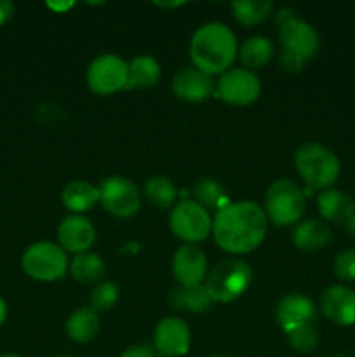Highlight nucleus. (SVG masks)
Returning <instances> with one entry per match:
<instances>
[{
	"mask_svg": "<svg viewBox=\"0 0 355 357\" xmlns=\"http://www.w3.org/2000/svg\"><path fill=\"white\" fill-rule=\"evenodd\" d=\"M181 3H183V2H173V3H166V2L160 3V2H157V6H159V7H164V9H167V7H180Z\"/></svg>",
	"mask_w": 355,
	"mask_h": 357,
	"instance_id": "nucleus-37",
	"label": "nucleus"
},
{
	"mask_svg": "<svg viewBox=\"0 0 355 357\" xmlns=\"http://www.w3.org/2000/svg\"><path fill=\"white\" fill-rule=\"evenodd\" d=\"M72 6H73L72 2H49L47 3V7H51V9L56 10V13H63V10H68Z\"/></svg>",
	"mask_w": 355,
	"mask_h": 357,
	"instance_id": "nucleus-35",
	"label": "nucleus"
},
{
	"mask_svg": "<svg viewBox=\"0 0 355 357\" xmlns=\"http://www.w3.org/2000/svg\"><path fill=\"white\" fill-rule=\"evenodd\" d=\"M253 271L249 264L239 258L223 260L205 278V289L212 303H230L249 289Z\"/></svg>",
	"mask_w": 355,
	"mask_h": 357,
	"instance_id": "nucleus-5",
	"label": "nucleus"
},
{
	"mask_svg": "<svg viewBox=\"0 0 355 357\" xmlns=\"http://www.w3.org/2000/svg\"><path fill=\"white\" fill-rule=\"evenodd\" d=\"M70 272L77 282L97 284L106 275V264L96 253H80L75 255L73 261L70 264Z\"/></svg>",
	"mask_w": 355,
	"mask_h": 357,
	"instance_id": "nucleus-24",
	"label": "nucleus"
},
{
	"mask_svg": "<svg viewBox=\"0 0 355 357\" xmlns=\"http://www.w3.org/2000/svg\"><path fill=\"white\" fill-rule=\"evenodd\" d=\"M211 357H228V356H211Z\"/></svg>",
	"mask_w": 355,
	"mask_h": 357,
	"instance_id": "nucleus-40",
	"label": "nucleus"
},
{
	"mask_svg": "<svg viewBox=\"0 0 355 357\" xmlns=\"http://www.w3.org/2000/svg\"><path fill=\"white\" fill-rule=\"evenodd\" d=\"M0 357H21V356H16V354H3V356H0Z\"/></svg>",
	"mask_w": 355,
	"mask_h": 357,
	"instance_id": "nucleus-38",
	"label": "nucleus"
},
{
	"mask_svg": "<svg viewBox=\"0 0 355 357\" xmlns=\"http://www.w3.org/2000/svg\"><path fill=\"white\" fill-rule=\"evenodd\" d=\"M100 202L110 215L117 218H131L139 211L141 195L129 178L110 176L101 181Z\"/></svg>",
	"mask_w": 355,
	"mask_h": 357,
	"instance_id": "nucleus-10",
	"label": "nucleus"
},
{
	"mask_svg": "<svg viewBox=\"0 0 355 357\" xmlns=\"http://www.w3.org/2000/svg\"><path fill=\"white\" fill-rule=\"evenodd\" d=\"M239 56L240 61L247 68H261L270 63L271 56H274V44L270 42V38L253 35L242 42V45L239 47Z\"/></svg>",
	"mask_w": 355,
	"mask_h": 357,
	"instance_id": "nucleus-25",
	"label": "nucleus"
},
{
	"mask_svg": "<svg viewBox=\"0 0 355 357\" xmlns=\"http://www.w3.org/2000/svg\"><path fill=\"white\" fill-rule=\"evenodd\" d=\"M23 271L38 282H54L63 279L68 271V257L61 246L52 243H35L24 251Z\"/></svg>",
	"mask_w": 355,
	"mask_h": 357,
	"instance_id": "nucleus-7",
	"label": "nucleus"
},
{
	"mask_svg": "<svg viewBox=\"0 0 355 357\" xmlns=\"http://www.w3.org/2000/svg\"><path fill=\"white\" fill-rule=\"evenodd\" d=\"M127 87L125 89H148L159 84L162 70L159 61L148 54H139L127 63Z\"/></svg>",
	"mask_w": 355,
	"mask_h": 357,
	"instance_id": "nucleus-20",
	"label": "nucleus"
},
{
	"mask_svg": "<svg viewBox=\"0 0 355 357\" xmlns=\"http://www.w3.org/2000/svg\"><path fill=\"white\" fill-rule=\"evenodd\" d=\"M61 202L72 213L82 215L93 209L96 202H100V188L90 185L89 181L75 180L63 188Z\"/></svg>",
	"mask_w": 355,
	"mask_h": 357,
	"instance_id": "nucleus-21",
	"label": "nucleus"
},
{
	"mask_svg": "<svg viewBox=\"0 0 355 357\" xmlns=\"http://www.w3.org/2000/svg\"><path fill=\"white\" fill-rule=\"evenodd\" d=\"M171 305L176 310L200 314L211 309L212 300L204 284L180 286L171 293Z\"/></svg>",
	"mask_w": 355,
	"mask_h": 357,
	"instance_id": "nucleus-23",
	"label": "nucleus"
},
{
	"mask_svg": "<svg viewBox=\"0 0 355 357\" xmlns=\"http://www.w3.org/2000/svg\"><path fill=\"white\" fill-rule=\"evenodd\" d=\"M333 357H347V356H341V354H338V356H333Z\"/></svg>",
	"mask_w": 355,
	"mask_h": 357,
	"instance_id": "nucleus-39",
	"label": "nucleus"
},
{
	"mask_svg": "<svg viewBox=\"0 0 355 357\" xmlns=\"http://www.w3.org/2000/svg\"><path fill=\"white\" fill-rule=\"evenodd\" d=\"M275 317L284 333L303 324H312V321L315 319V303L308 296L291 293L278 300L275 307Z\"/></svg>",
	"mask_w": 355,
	"mask_h": 357,
	"instance_id": "nucleus-17",
	"label": "nucleus"
},
{
	"mask_svg": "<svg viewBox=\"0 0 355 357\" xmlns=\"http://www.w3.org/2000/svg\"><path fill=\"white\" fill-rule=\"evenodd\" d=\"M334 274L345 282H355V248L345 250L334 258Z\"/></svg>",
	"mask_w": 355,
	"mask_h": 357,
	"instance_id": "nucleus-31",
	"label": "nucleus"
},
{
	"mask_svg": "<svg viewBox=\"0 0 355 357\" xmlns=\"http://www.w3.org/2000/svg\"><path fill=\"white\" fill-rule=\"evenodd\" d=\"M267 230L265 209L253 201L230 202L212 220L216 244L232 255H246L256 250L263 243Z\"/></svg>",
	"mask_w": 355,
	"mask_h": 357,
	"instance_id": "nucleus-1",
	"label": "nucleus"
},
{
	"mask_svg": "<svg viewBox=\"0 0 355 357\" xmlns=\"http://www.w3.org/2000/svg\"><path fill=\"white\" fill-rule=\"evenodd\" d=\"M118 302V286L111 281H101L89 295V307L97 314L110 310Z\"/></svg>",
	"mask_w": 355,
	"mask_h": 357,
	"instance_id": "nucleus-29",
	"label": "nucleus"
},
{
	"mask_svg": "<svg viewBox=\"0 0 355 357\" xmlns=\"http://www.w3.org/2000/svg\"><path fill=\"white\" fill-rule=\"evenodd\" d=\"M173 274L180 286L204 284L207 278V257L195 244H184L174 253Z\"/></svg>",
	"mask_w": 355,
	"mask_h": 357,
	"instance_id": "nucleus-13",
	"label": "nucleus"
},
{
	"mask_svg": "<svg viewBox=\"0 0 355 357\" xmlns=\"http://www.w3.org/2000/svg\"><path fill=\"white\" fill-rule=\"evenodd\" d=\"M232 13L237 21L247 26L260 24L267 20L274 10V2L270 0H237L232 2Z\"/></svg>",
	"mask_w": 355,
	"mask_h": 357,
	"instance_id": "nucleus-26",
	"label": "nucleus"
},
{
	"mask_svg": "<svg viewBox=\"0 0 355 357\" xmlns=\"http://www.w3.org/2000/svg\"><path fill=\"white\" fill-rule=\"evenodd\" d=\"M317 208H319V213L324 220L345 225L348 216H350L352 208H354V201L345 192L329 188V190H324L319 194Z\"/></svg>",
	"mask_w": 355,
	"mask_h": 357,
	"instance_id": "nucleus-22",
	"label": "nucleus"
},
{
	"mask_svg": "<svg viewBox=\"0 0 355 357\" xmlns=\"http://www.w3.org/2000/svg\"><path fill=\"white\" fill-rule=\"evenodd\" d=\"M56 357H72V356H56Z\"/></svg>",
	"mask_w": 355,
	"mask_h": 357,
	"instance_id": "nucleus-41",
	"label": "nucleus"
},
{
	"mask_svg": "<svg viewBox=\"0 0 355 357\" xmlns=\"http://www.w3.org/2000/svg\"><path fill=\"white\" fill-rule=\"evenodd\" d=\"M296 169L313 190H329L340 178V159L320 143H305L296 150Z\"/></svg>",
	"mask_w": 355,
	"mask_h": 357,
	"instance_id": "nucleus-4",
	"label": "nucleus"
},
{
	"mask_svg": "<svg viewBox=\"0 0 355 357\" xmlns=\"http://www.w3.org/2000/svg\"><path fill=\"white\" fill-rule=\"evenodd\" d=\"M214 93L225 103L247 107L260 98L261 80L247 68H230L221 73Z\"/></svg>",
	"mask_w": 355,
	"mask_h": 357,
	"instance_id": "nucleus-11",
	"label": "nucleus"
},
{
	"mask_svg": "<svg viewBox=\"0 0 355 357\" xmlns=\"http://www.w3.org/2000/svg\"><path fill=\"white\" fill-rule=\"evenodd\" d=\"M320 309L338 326L355 324V291L343 284H333L320 296Z\"/></svg>",
	"mask_w": 355,
	"mask_h": 357,
	"instance_id": "nucleus-14",
	"label": "nucleus"
},
{
	"mask_svg": "<svg viewBox=\"0 0 355 357\" xmlns=\"http://www.w3.org/2000/svg\"><path fill=\"white\" fill-rule=\"evenodd\" d=\"M292 241L299 251L315 253V251L324 250L333 241V234L326 223L319 222V220H305L296 225L294 232H292Z\"/></svg>",
	"mask_w": 355,
	"mask_h": 357,
	"instance_id": "nucleus-18",
	"label": "nucleus"
},
{
	"mask_svg": "<svg viewBox=\"0 0 355 357\" xmlns=\"http://www.w3.org/2000/svg\"><path fill=\"white\" fill-rule=\"evenodd\" d=\"M127 63L117 54H101L89 65L87 86L100 96H108L127 87Z\"/></svg>",
	"mask_w": 355,
	"mask_h": 357,
	"instance_id": "nucleus-9",
	"label": "nucleus"
},
{
	"mask_svg": "<svg viewBox=\"0 0 355 357\" xmlns=\"http://www.w3.org/2000/svg\"><path fill=\"white\" fill-rule=\"evenodd\" d=\"M190 328L180 317H166L153 331V345L164 357H180L190 351Z\"/></svg>",
	"mask_w": 355,
	"mask_h": 357,
	"instance_id": "nucleus-12",
	"label": "nucleus"
},
{
	"mask_svg": "<svg viewBox=\"0 0 355 357\" xmlns=\"http://www.w3.org/2000/svg\"><path fill=\"white\" fill-rule=\"evenodd\" d=\"M305 204L303 188L287 178L275 180L265 194V215L277 227L298 223L305 213Z\"/></svg>",
	"mask_w": 355,
	"mask_h": 357,
	"instance_id": "nucleus-6",
	"label": "nucleus"
},
{
	"mask_svg": "<svg viewBox=\"0 0 355 357\" xmlns=\"http://www.w3.org/2000/svg\"><path fill=\"white\" fill-rule=\"evenodd\" d=\"M59 246L73 255L87 253L96 241V229L82 215H72L59 223Z\"/></svg>",
	"mask_w": 355,
	"mask_h": 357,
	"instance_id": "nucleus-15",
	"label": "nucleus"
},
{
	"mask_svg": "<svg viewBox=\"0 0 355 357\" xmlns=\"http://www.w3.org/2000/svg\"><path fill=\"white\" fill-rule=\"evenodd\" d=\"M118 357H157V354L150 345H132Z\"/></svg>",
	"mask_w": 355,
	"mask_h": 357,
	"instance_id": "nucleus-32",
	"label": "nucleus"
},
{
	"mask_svg": "<svg viewBox=\"0 0 355 357\" xmlns=\"http://www.w3.org/2000/svg\"><path fill=\"white\" fill-rule=\"evenodd\" d=\"M195 194V202H198L200 206H204L205 209H223L225 206L230 204V199L226 195L225 188L219 183L218 180H212V178H204V180H198L197 185L194 187Z\"/></svg>",
	"mask_w": 355,
	"mask_h": 357,
	"instance_id": "nucleus-27",
	"label": "nucleus"
},
{
	"mask_svg": "<svg viewBox=\"0 0 355 357\" xmlns=\"http://www.w3.org/2000/svg\"><path fill=\"white\" fill-rule=\"evenodd\" d=\"M216 91L212 75L198 68H183L173 79V93L188 103H200Z\"/></svg>",
	"mask_w": 355,
	"mask_h": 357,
	"instance_id": "nucleus-16",
	"label": "nucleus"
},
{
	"mask_svg": "<svg viewBox=\"0 0 355 357\" xmlns=\"http://www.w3.org/2000/svg\"><path fill=\"white\" fill-rule=\"evenodd\" d=\"M277 23L281 28L282 68L298 73L319 51V35L306 21L296 17L291 9L278 10Z\"/></svg>",
	"mask_w": 355,
	"mask_h": 357,
	"instance_id": "nucleus-3",
	"label": "nucleus"
},
{
	"mask_svg": "<svg viewBox=\"0 0 355 357\" xmlns=\"http://www.w3.org/2000/svg\"><path fill=\"white\" fill-rule=\"evenodd\" d=\"M345 227H347V232L350 234V236L355 237V201H354V208H352V213H350V216H348Z\"/></svg>",
	"mask_w": 355,
	"mask_h": 357,
	"instance_id": "nucleus-34",
	"label": "nucleus"
},
{
	"mask_svg": "<svg viewBox=\"0 0 355 357\" xmlns=\"http://www.w3.org/2000/svg\"><path fill=\"white\" fill-rule=\"evenodd\" d=\"M6 317H7V303H6V300L0 296V326L3 324Z\"/></svg>",
	"mask_w": 355,
	"mask_h": 357,
	"instance_id": "nucleus-36",
	"label": "nucleus"
},
{
	"mask_svg": "<svg viewBox=\"0 0 355 357\" xmlns=\"http://www.w3.org/2000/svg\"><path fill=\"white\" fill-rule=\"evenodd\" d=\"M237 38L223 23H205L195 30L190 42V56L195 68L216 75L230 70L237 56Z\"/></svg>",
	"mask_w": 355,
	"mask_h": 357,
	"instance_id": "nucleus-2",
	"label": "nucleus"
},
{
	"mask_svg": "<svg viewBox=\"0 0 355 357\" xmlns=\"http://www.w3.org/2000/svg\"><path fill=\"white\" fill-rule=\"evenodd\" d=\"M145 195L153 206L167 209L176 201L178 190L167 176H152L145 183Z\"/></svg>",
	"mask_w": 355,
	"mask_h": 357,
	"instance_id": "nucleus-28",
	"label": "nucleus"
},
{
	"mask_svg": "<svg viewBox=\"0 0 355 357\" xmlns=\"http://www.w3.org/2000/svg\"><path fill=\"white\" fill-rule=\"evenodd\" d=\"M14 16V3L9 0H0V26Z\"/></svg>",
	"mask_w": 355,
	"mask_h": 357,
	"instance_id": "nucleus-33",
	"label": "nucleus"
},
{
	"mask_svg": "<svg viewBox=\"0 0 355 357\" xmlns=\"http://www.w3.org/2000/svg\"><path fill=\"white\" fill-rule=\"evenodd\" d=\"M100 314L90 307L75 310L65 324V331L75 344H89L100 333Z\"/></svg>",
	"mask_w": 355,
	"mask_h": 357,
	"instance_id": "nucleus-19",
	"label": "nucleus"
},
{
	"mask_svg": "<svg viewBox=\"0 0 355 357\" xmlns=\"http://www.w3.org/2000/svg\"><path fill=\"white\" fill-rule=\"evenodd\" d=\"M289 345L294 349L296 352L301 354H308V352L315 351L317 344H319V333L313 328V324H303V326L292 328V330L285 331Z\"/></svg>",
	"mask_w": 355,
	"mask_h": 357,
	"instance_id": "nucleus-30",
	"label": "nucleus"
},
{
	"mask_svg": "<svg viewBox=\"0 0 355 357\" xmlns=\"http://www.w3.org/2000/svg\"><path fill=\"white\" fill-rule=\"evenodd\" d=\"M169 227L178 239L197 244L212 232V220L207 209L191 199L178 202L169 215Z\"/></svg>",
	"mask_w": 355,
	"mask_h": 357,
	"instance_id": "nucleus-8",
	"label": "nucleus"
}]
</instances>
